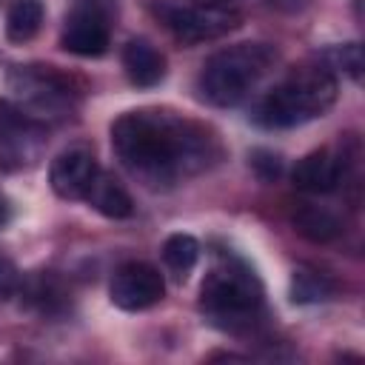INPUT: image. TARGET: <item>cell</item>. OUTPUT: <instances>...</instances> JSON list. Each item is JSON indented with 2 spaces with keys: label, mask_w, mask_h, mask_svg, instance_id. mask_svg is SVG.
Here are the masks:
<instances>
[{
  "label": "cell",
  "mask_w": 365,
  "mask_h": 365,
  "mask_svg": "<svg viewBox=\"0 0 365 365\" xmlns=\"http://www.w3.org/2000/svg\"><path fill=\"white\" fill-rule=\"evenodd\" d=\"M111 145L120 163L154 188L205 171L220 154V143L205 125L163 108H140L114 120Z\"/></svg>",
  "instance_id": "cell-1"
},
{
  "label": "cell",
  "mask_w": 365,
  "mask_h": 365,
  "mask_svg": "<svg viewBox=\"0 0 365 365\" xmlns=\"http://www.w3.org/2000/svg\"><path fill=\"white\" fill-rule=\"evenodd\" d=\"M336 100V77L325 66H299L257 106L254 120L265 128H291L322 117Z\"/></svg>",
  "instance_id": "cell-2"
},
{
  "label": "cell",
  "mask_w": 365,
  "mask_h": 365,
  "mask_svg": "<svg viewBox=\"0 0 365 365\" xmlns=\"http://www.w3.org/2000/svg\"><path fill=\"white\" fill-rule=\"evenodd\" d=\"M277 54L265 43H237L202 63L200 71V94L211 106L228 108L248 97V91L268 74Z\"/></svg>",
  "instance_id": "cell-3"
},
{
  "label": "cell",
  "mask_w": 365,
  "mask_h": 365,
  "mask_svg": "<svg viewBox=\"0 0 365 365\" xmlns=\"http://www.w3.org/2000/svg\"><path fill=\"white\" fill-rule=\"evenodd\" d=\"M6 106L20 123H54L71 111V86L48 66L14 68Z\"/></svg>",
  "instance_id": "cell-4"
},
{
  "label": "cell",
  "mask_w": 365,
  "mask_h": 365,
  "mask_svg": "<svg viewBox=\"0 0 365 365\" xmlns=\"http://www.w3.org/2000/svg\"><path fill=\"white\" fill-rule=\"evenodd\" d=\"M200 299L208 317L222 325H237L248 322L257 314L262 302V288L245 265H220L205 277Z\"/></svg>",
  "instance_id": "cell-5"
},
{
  "label": "cell",
  "mask_w": 365,
  "mask_h": 365,
  "mask_svg": "<svg viewBox=\"0 0 365 365\" xmlns=\"http://www.w3.org/2000/svg\"><path fill=\"white\" fill-rule=\"evenodd\" d=\"M108 294H111V302L123 311H143V308H151L163 299L165 294V282H163V274L148 265V262H128V265H120L111 277V285H108Z\"/></svg>",
  "instance_id": "cell-6"
},
{
  "label": "cell",
  "mask_w": 365,
  "mask_h": 365,
  "mask_svg": "<svg viewBox=\"0 0 365 365\" xmlns=\"http://www.w3.org/2000/svg\"><path fill=\"white\" fill-rule=\"evenodd\" d=\"M165 26L182 43H202L240 26V14L220 6H177L165 11Z\"/></svg>",
  "instance_id": "cell-7"
},
{
  "label": "cell",
  "mask_w": 365,
  "mask_h": 365,
  "mask_svg": "<svg viewBox=\"0 0 365 365\" xmlns=\"http://www.w3.org/2000/svg\"><path fill=\"white\" fill-rule=\"evenodd\" d=\"M60 43H63L66 51L80 54V57H97V54H103L106 46H108V23H106L103 9L94 6V3L77 6L66 17Z\"/></svg>",
  "instance_id": "cell-8"
},
{
  "label": "cell",
  "mask_w": 365,
  "mask_h": 365,
  "mask_svg": "<svg viewBox=\"0 0 365 365\" xmlns=\"http://www.w3.org/2000/svg\"><path fill=\"white\" fill-rule=\"evenodd\" d=\"M97 160L91 154V148L86 145H74V148H66L54 157L51 163V171H48V182L54 188L57 197L63 200H80L86 197L91 180L97 177Z\"/></svg>",
  "instance_id": "cell-9"
},
{
  "label": "cell",
  "mask_w": 365,
  "mask_h": 365,
  "mask_svg": "<svg viewBox=\"0 0 365 365\" xmlns=\"http://www.w3.org/2000/svg\"><path fill=\"white\" fill-rule=\"evenodd\" d=\"M339 177H342V165L325 148L305 154L294 165V171H291L294 185L299 191H308V194H328V191H334L339 185Z\"/></svg>",
  "instance_id": "cell-10"
},
{
  "label": "cell",
  "mask_w": 365,
  "mask_h": 365,
  "mask_svg": "<svg viewBox=\"0 0 365 365\" xmlns=\"http://www.w3.org/2000/svg\"><path fill=\"white\" fill-rule=\"evenodd\" d=\"M123 68L140 88H151L165 77V57L148 40H131L123 48Z\"/></svg>",
  "instance_id": "cell-11"
},
{
  "label": "cell",
  "mask_w": 365,
  "mask_h": 365,
  "mask_svg": "<svg viewBox=\"0 0 365 365\" xmlns=\"http://www.w3.org/2000/svg\"><path fill=\"white\" fill-rule=\"evenodd\" d=\"M86 200L103 214V217H111V220H123V217H131L134 211V202L128 197V191L106 171H97V177L91 180L88 191H86Z\"/></svg>",
  "instance_id": "cell-12"
},
{
  "label": "cell",
  "mask_w": 365,
  "mask_h": 365,
  "mask_svg": "<svg viewBox=\"0 0 365 365\" xmlns=\"http://www.w3.org/2000/svg\"><path fill=\"white\" fill-rule=\"evenodd\" d=\"M43 26V3L40 0H14L6 14V37L11 43L31 40Z\"/></svg>",
  "instance_id": "cell-13"
},
{
  "label": "cell",
  "mask_w": 365,
  "mask_h": 365,
  "mask_svg": "<svg viewBox=\"0 0 365 365\" xmlns=\"http://www.w3.org/2000/svg\"><path fill=\"white\" fill-rule=\"evenodd\" d=\"M294 225L302 237H308L314 242H328L342 231V225L334 214H328L325 208H314V205H302L294 214Z\"/></svg>",
  "instance_id": "cell-14"
},
{
  "label": "cell",
  "mask_w": 365,
  "mask_h": 365,
  "mask_svg": "<svg viewBox=\"0 0 365 365\" xmlns=\"http://www.w3.org/2000/svg\"><path fill=\"white\" fill-rule=\"evenodd\" d=\"M163 259L182 279L197 265V259H200V242L191 234H171L163 242Z\"/></svg>",
  "instance_id": "cell-15"
},
{
  "label": "cell",
  "mask_w": 365,
  "mask_h": 365,
  "mask_svg": "<svg viewBox=\"0 0 365 365\" xmlns=\"http://www.w3.org/2000/svg\"><path fill=\"white\" fill-rule=\"evenodd\" d=\"M331 294V282L311 268H297L291 277V299L294 302H319Z\"/></svg>",
  "instance_id": "cell-16"
},
{
  "label": "cell",
  "mask_w": 365,
  "mask_h": 365,
  "mask_svg": "<svg viewBox=\"0 0 365 365\" xmlns=\"http://www.w3.org/2000/svg\"><path fill=\"white\" fill-rule=\"evenodd\" d=\"M325 57L334 63V68H342L348 77H354V80L362 77V48H359L356 43L336 46V48H331Z\"/></svg>",
  "instance_id": "cell-17"
},
{
  "label": "cell",
  "mask_w": 365,
  "mask_h": 365,
  "mask_svg": "<svg viewBox=\"0 0 365 365\" xmlns=\"http://www.w3.org/2000/svg\"><path fill=\"white\" fill-rule=\"evenodd\" d=\"M251 165H254L257 177H259V180H265V182L277 180V177H279V171H282V160H279L274 151H262V148L251 154Z\"/></svg>",
  "instance_id": "cell-18"
},
{
  "label": "cell",
  "mask_w": 365,
  "mask_h": 365,
  "mask_svg": "<svg viewBox=\"0 0 365 365\" xmlns=\"http://www.w3.org/2000/svg\"><path fill=\"white\" fill-rule=\"evenodd\" d=\"M17 285H20V271H17V265H14L9 257L0 254V299H9V297L17 291Z\"/></svg>",
  "instance_id": "cell-19"
},
{
  "label": "cell",
  "mask_w": 365,
  "mask_h": 365,
  "mask_svg": "<svg viewBox=\"0 0 365 365\" xmlns=\"http://www.w3.org/2000/svg\"><path fill=\"white\" fill-rule=\"evenodd\" d=\"M6 220H9V205H6V200L0 197V225H3Z\"/></svg>",
  "instance_id": "cell-20"
}]
</instances>
